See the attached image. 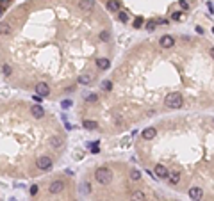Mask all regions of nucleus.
Instances as JSON below:
<instances>
[{"label":"nucleus","instance_id":"nucleus-16","mask_svg":"<svg viewBox=\"0 0 214 201\" xmlns=\"http://www.w3.org/2000/svg\"><path fill=\"white\" fill-rule=\"evenodd\" d=\"M130 201H148V200H146V194L143 191H136V192H132Z\"/></svg>","mask_w":214,"mask_h":201},{"label":"nucleus","instance_id":"nucleus-2","mask_svg":"<svg viewBox=\"0 0 214 201\" xmlns=\"http://www.w3.org/2000/svg\"><path fill=\"white\" fill-rule=\"evenodd\" d=\"M95 178H96L98 183L107 185V183H111V180H113V171H111L109 167H98L96 173H95Z\"/></svg>","mask_w":214,"mask_h":201},{"label":"nucleus","instance_id":"nucleus-22","mask_svg":"<svg viewBox=\"0 0 214 201\" xmlns=\"http://www.w3.org/2000/svg\"><path fill=\"white\" fill-rule=\"evenodd\" d=\"M100 39H102V41H109V39H111L109 30H102V32H100Z\"/></svg>","mask_w":214,"mask_h":201},{"label":"nucleus","instance_id":"nucleus-34","mask_svg":"<svg viewBox=\"0 0 214 201\" xmlns=\"http://www.w3.org/2000/svg\"><path fill=\"white\" fill-rule=\"evenodd\" d=\"M32 100H34L36 103H39V102H41V96H38V94H34V96H32Z\"/></svg>","mask_w":214,"mask_h":201},{"label":"nucleus","instance_id":"nucleus-8","mask_svg":"<svg viewBox=\"0 0 214 201\" xmlns=\"http://www.w3.org/2000/svg\"><path fill=\"white\" fill-rule=\"evenodd\" d=\"M159 43H161L163 48H171V46L175 45V37L170 36V34H166V36H163V37L159 39Z\"/></svg>","mask_w":214,"mask_h":201},{"label":"nucleus","instance_id":"nucleus-35","mask_svg":"<svg viewBox=\"0 0 214 201\" xmlns=\"http://www.w3.org/2000/svg\"><path fill=\"white\" fill-rule=\"evenodd\" d=\"M91 151H93V153H98V146H96V143H95V146H91Z\"/></svg>","mask_w":214,"mask_h":201},{"label":"nucleus","instance_id":"nucleus-17","mask_svg":"<svg viewBox=\"0 0 214 201\" xmlns=\"http://www.w3.org/2000/svg\"><path fill=\"white\" fill-rule=\"evenodd\" d=\"M84 128H88V130H96L98 128V123L96 121H93V119H84Z\"/></svg>","mask_w":214,"mask_h":201},{"label":"nucleus","instance_id":"nucleus-13","mask_svg":"<svg viewBox=\"0 0 214 201\" xmlns=\"http://www.w3.org/2000/svg\"><path fill=\"white\" fill-rule=\"evenodd\" d=\"M30 114H32L36 119H41V118L45 116V110H43V107H39V105H34V107L30 109Z\"/></svg>","mask_w":214,"mask_h":201},{"label":"nucleus","instance_id":"nucleus-28","mask_svg":"<svg viewBox=\"0 0 214 201\" xmlns=\"http://www.w3.org/2000/svg\"><path fill=\"white\" fill-rule=\"evenodd\" d=\"M11 71H13V69H11V66H9V64H4V75H5V77H9V75H11Z\"/></svg>","mask_w":214,"mask_h":201},{"label":"nucleus","instance_id":"nucleus-9","mask_svg":"<svg viewBox=\"0 0 214 201\" xmlns=\"http://www.w3.org/2000/svg\"><path fill=\"white\" fill-rule=\"evenodd\" d=\"M141 135H143V139H145V141H152V139L157 135V130H155L154 126H148V128H145V130H143V134H141Z\"/></svg>","mask_w":214,"mask_h":201},{"label":"nucleus","instance_id":"nucleus-29","mask_svg":"<svg viewBox=\"0 0 214 201\" xmlns=\"http://www.w3.org/2000/svg\"><path fill=\"white\" fill-rule=\"evenodd\" d=\"M179 4H180V7H182L184 11H188V9H189V4H188V0H179Z\"/></svg>","mask_w":214,"mask_h":201},{"label":"nucleus","instance_id":"nucleus-7","mask_svg":"<svg viewBox=\"0 0 214 201\" xmlns=\"http://www.w3.org/2000/svg\"><path fill=\"white\" fill-rule=\"evenodd\" d=\"M36 94H38V96H48V94H50V87H48V84H45V82L36 84Z\"/></svg>","mask_w":214,"mask_h":201},{"label":"nucleus","instance_id":"nucleus-3","mask_svg":"<svg viewBox=\"0 0 214 201\" xmlns=\"http://www.w3.org/2000/svg\"><path fill=\"white\" fill-rule=\"evenodd\" d=\"M52 166H54V162H52V159L46 157V155H43V157H39V159L36 160V167L41 169V171H48Z\"/></svg>","mask_w":214,"mask_h":201},{"label":"nucleus","instance_id":"nucleus-5","mask_svg":"<svg viewBox=\"0 0 214 201\" xmlns=\"http://www.w3.org/2000/svg\"><path fill=\"white\" fill-rule=\"evenodd\" d=\"M154 175H155V178L164 180V178H168V167L164 164H157L155 169H154Z\"/></svg>","mask_w":214,"mask_h":201},{"label":"nucleus","instance_id":"nucleus-36","mask_svg":"<svg viewBox=\"0 0 214 201\" xmlns=\"http://www.w3.org/2000/svg\"><path fill=\"white\" fill-rule=\"evenodd\" d=\"M2 12H4V9H2V7H0V16H2Z\"/></svg>","mask_w":214,"mask_h":201},{"label":"nucleus","instance_id":"nucleus-20","mask_svg":"<svg viewBox=\"0 0 214 201\" xmlns=\"http://www.w3.org/2000/svg\"><path fill=\"white\" fill-rule=\"evenodd\" d=\"M118 20H120L121 23H127V21H129V14H127L125 11H120V12H118Z\"/></svg>","mask_w":214,"mask_h":201},{"label":"nucleus","instance_id":"nucleus-1","mask_svg":"<svg viewBox=\"0 0 214 201\" xmlns=\"http://www.w3.org/2000/svg\"><path fill=\"white\" fill-rule=\"evenodd\" d=\"M182 103H184V100H182V94L180 93H168L166 94V98H164V105L166 107H170V109H180L182 107Z\"/></svg>","mask_w":214,"mask_h":201},{"label":"nucleus","instance_id":"nucleus-23","mask_svg":"<svg viewBox=\"0 0 214 201\" xmlns=\"http://www.w3.org/2000/svg\"><path fill=\"white\" fill-rule=\"evenodd\" d=\"M130 178H132V180H139V178H141V171L132 169V171H130Z\"/></svg>","mask_w":214,"mask_h":201},{"label":"nucleus","instance_id":"nucleus-32","mask_svg":"<svg viewBox=\"0 0 214 201\" xmlns=\"http://www.w3.org/2000/svg\"><path fill=\"white\" fill-rule=\"evenodd\" d=\"M38 191H39V189H38V185H32V187H30V194H32V196H36V194H38Z\"/></svg>","mask_w":214,"mask_h":201},{"label":"nucleus","instance_id":"nucleus-21","mask_svg":"<svg viewBox=\"0 0 214 201\" xmlns=\"http://www.w3.org/2000/svg\"><path fill=\"white\" fill-rule=\"evenodd\" d=\"M102 89H104V91H111V89H113V82H111V80H104V82H102Z\"/></svg>","mask_w":214,"mask_h":201},{"label":"nucleus","instance_id":"nucleus-37","mask_svg":"<svg viewBox=\"0 0 214 201\" xmlns=\"http://www.w3.org/2000/svg\"><path fill=\"white\" fill-rule=\"evenodd\" d=\"M175 201H180V200H175Z\"/></svg>","mask_w":214,"mask_h":201},{"label":"nucleus","instance_id":"nucleus-26","mask_svg":"<svg viewBox=\"0 0 214 201\" xmlns=\"http://www.w3.org/2000/svg\"><path fill=\"white\" fill-rule=\"evenodd\" d=\"M96 100H98V96H96V94H95V93H93V94H89V96H88V98H86V102H88V103H95V102H96Z\"/></svg>","mask_w":214,"mask_h":201},{"label":"nucleus","instance_id":"nucleus-18","mask_svg":"<svg viewBox=\"0 0 214 201\" xmlns=\"http://www.w3.org/2000/svg\"><path fill=\"white\" fill-rule=\"evenodd\" d=\"M11 30H13V29H11L9 23H0V34H2V36H9Z\"/></svg>","mask_w":214,"mask_h":201},{"label":"nucleus","instance_id":"nucleus-14","mask_svg":"<svg viewBox=\"0 0 214 201\" xmlns=\"http://www.w3.org/2000/svg\"><path fill=\"white\" fill-rule=\"evenodd\" d=\"M63 144H64V141H63L61 135H52V137H50V146H52V148H61Z\"/></svg>","mask_w":214,"mask_h":201},{"label":"nucleus","instance_id":"nucleus-4","mask_svg":"<svg viewBox=\"0 0 214 201\" xmlns=\"http://www.w3.org/2000/svg\"><path fill=\"white\" fill-rule=\"evenodd\" d=\"M64 191V182L63 180H54L50 185H48V192L50 194H59Z\"/></svg>","mask_w":214,"mask_h":201},{"label":"nucleus","instance_id":"nucleus-33","mask_svg":"<svg viewBox=\"0 0 214 201\" xmlns=\"http://www.w3.org/2000/svg\"><path fill=\"white\" fill-rule=\"evenodd\" d=\"M155 25H168V20H155Z\"/></svg>","mask_w":214,"mask_h":201},{"label":"nucleus","instance_id":"nucleus-19","mask_svg":"<svg viewBox=\"0 0 214 201\" xmlns=\"http://www.w3.org/2000/svg\"><path fill=\"white\" fill-rule=\"evenodd\" d=\"M91 82H93V77H91V75H80V77H79V84L88 86V84H91Z\"/></svg>","mask_w":214,"mask_h":201},{"label":"nucleus","instance_id":"nucleus-15","mask_svg":"<svg viewBox=\"0 0 214 201\" xmlns=\"http://www.w3.org/2000/svg\"><path fill=\"white\" fill-rule=\"evenodd\" d=\"M96 66H98L100 69H107V68L111 66V61H109L107 57H98V59H96Z\"/></svg>","mask_w":214,"mask_h":201},{"label":"nucleus","instance_id":"nucleus-10","mask_svg":"<svg viewBox=\"0 0 214 201\" xmlns=\"http://www.w3.org/2000/svg\"><path fill=\"white\" fill-rule=\"evenodd\" d=\"M105 7H107V11H111V12H116V11H120L121 2H120V0H107V2H105Z\"/></svg>","mask_w":214,"mask_h":201},{"label":"nucleus","instance_id":"nucleus-6","mask_svg":"<svg viewBox=\"0 0 214 201\" xmlns=\"http://www.w3.org/2000/svg\"><path fill=\"white\" fill-rule=\"evenodd\" d=\"M188 194H189V198L193 201H202V198H204V191L200 187H191Z\"/></svg>","mask_w":214,"mask_h":201},{"label":"nucleus","instance_id":"nucleus-24","mask_svg":"<svg viewBox=\"0 0 214 201\" xmlns=\"http://www.w3.org/2000/svg\"><path fill=\"white\" fill-rule=\"evenodd\" d=\"M146 30H150V32H154V30H155V21H154V20L146 21Z\"/></svg>","mask_w":214,"mask_h":201},{"label":"nucleus","instance_id":"nucleus-25","mask_svg":"<svg viewBox=\"0 0 214 201\" xmlns=\"http://www.w3.org/2000/svg\"><path fill=\"white\" fill-rule=\"evenodd\" d=\"M180 18H182V12H180V11H175V12L171 14V20H173V21H179Z\"/></svg>","mask_w":214,"mask_h":201},{"label":"nucleus","instance_id":"nucleus-11","mask_svg":"<svg viewBox=\"0 0 214 201\" xmlns=\"http://www.w3.org/2000/svg\"><path fill=\"white\" fill-rule=\"evenodd\" d=\"M79 7L82 11H93L95 9V2L93 0H79Z\"/></svg>","mask_w":214,"mask_h":201},{"label":"nucleus","instance_id":"nucleus-27","mask_svg":"<svg viewBox=\"0 0 214 201\" xmlns=\"http://www.w3.org/2000/svg\"><path fill=\"white\" fill-rule=\"evenodd\" d=\"M141 25H143V18L139 16V18H136V20H134V29H139Z\"/></svg>","mask_w":214,"mask_h":201},{"label":"nucleus","instance_id":"nucleus-30","mask_svg":"<svg viewBox=\"0 0 214 201\" xmlns=\"http://www.w3.org/2000/svg\"><path fill=\"white\" fill-rule=\"evenodd\" d=\"M61 107H63V109H70V107H71V102H70V100H64V102H61Z\"/></svg>","mask_w":214,"mask_h":201},{"label":"nucleus","instance_id":"nucleus-31","mask_svg":"<svg viewBox=\"0 0 214 201\" xmlns=\"http://www.w3.org/2000/svg\"><path fill=\"white\" fill-rule=\"evenodd\" d=\"M9 4H11V0H0V7L4 9V7H9Z\"/></svg>","mask_w":214,"mask_h":201},{"label":"nucleus","instance_id":"nucleus-12","mask_svg":"<svg viewBox=\"0 0 214 201\" xmlns=\"http://www.w3.org/2000/svg\"><path fill=\"white\" fill-rule=\"evenodd\" d=\"M168 180L171 185H177L180 182V173L179 171H168Z\"/></svg>","mask_w":214,"mask_h":201}]
</instances>
